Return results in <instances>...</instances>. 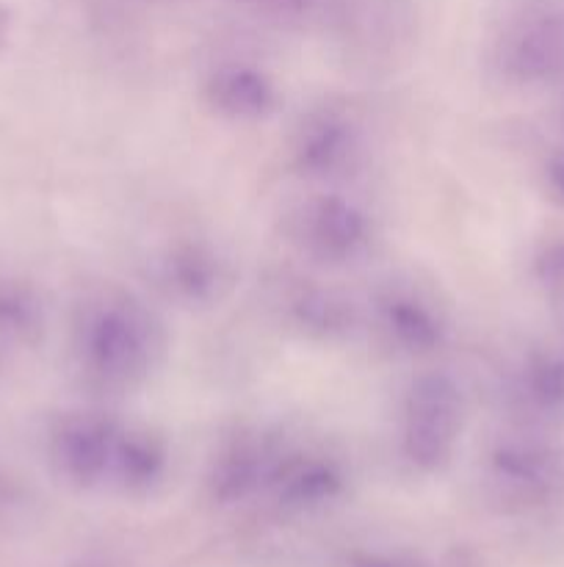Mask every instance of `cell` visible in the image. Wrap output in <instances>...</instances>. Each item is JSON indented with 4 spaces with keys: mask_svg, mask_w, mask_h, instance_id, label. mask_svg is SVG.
Here are the masks:
<instances>
[{
    "mask_svg": "<svg viewBox=\"0 0 564 567\" xmlns=\"http://www.w3.org/2000/svg\"><path fill=\"white\" fill-rule=\"evenodd\" d=\"M545 181L553 197H556L558 203H564V150H556V153L547 158Z\"/></svg>",
    "mask_w": 564,
    "mask_h": 567,
    "instance_id": "18",
    "label": "cell"
},
{
    "mask_svg": "<svg viewBox=\"0 0 564 567\" xmlns=\"http://www.w3.org/2000/svg\"><path fill=\"white\" fill-rule=\"evenodd\" d=\"M282 443L285 441L252 426H243L236 435L224 437L216 457L210 460V498L219 504H236L265 491Z\"/></svg>",
    "mask_w": 564,
    "mask_h": 567,
    "instance_id": "10",
    "label": "cell"
},
{
    "mask_svg": "<svg viewBox=\"0 0 564 567\" xmlns=\"http://www.w3.org/2000/svg\"><path fill=\"white\" fill-rule=\"evenodd\" d=\"M299 175L321 183H341L365 164V136L359 122L341 109H315L299 122L291 142Z\"/></svg>",
    "mask_w": 564,
    "mask_h": 567,
    "instance_id": "6",
    "label": "cell"
},
{
    "mask_svg": "<svg viewBox=\"0 0 564 567\" xmlns=\"http://www.w3.org/2000/svg\"><path fill=\"white\" fill-rule=\"evenodd\" d=\"M370 324L387 349L409 358L431 354L446 343V310L412 282H387L374 293Z\"/></svg>",
    "mask_w": 564,
    "mask_h": 567,
    "instance_id": "8",
    "label": "cell"
},
{
    "mask_svg": "<svg viewBox=\"0 0 564 567\" xmlns=\"http://www.w3.org/2000/svg\"><path fill=\"white\" fill-rule=\"evenodd\" d=\"M487 474L503 504L536 507L564 485V454L536 435L503 437L487 457Z\"/></svg>",
    "mask_w": 564,
    "mask_h": 567,
    "instance_id": "7",
    "label": "cell"
},
{
    "mask_svg": "<svg viewBox=\"0 0 564 567\" xmlns=\"http://www.w3.org/2000/svg\"><path fill=\"white\" fill-rule=\"evenodd\" d=\"M77 369L97 393H130L149 380L166 354L158 316L127 293H105L86 305L75 332Z\"/></svg>",
    "mask_w": 564,
    "mask_h": 567,
    "instance_id": "1",
    "label": "cell"
},
{
    "mask_svg": "<svg viewBox=\"0 0 564 567\" xmlns=\"http://www.w3.org/2000/svg\"><path fill=\"white\" fill-rule=\"evenodd\" d=\"M153 277L171 302L208 308L232 288V264L205 238H182L160 252Z\"/></svg>",
    "mask_w": 564,
    "mask_h": 567,
    "instance_id": "9",
    "label": "cell"
},
{
    "mask_svg": "<svg viewBox=\"0 0 564 567\" xmlns=\"http://www.w3.org/2000/svg\"><path fill=\"white\" fill-rule=\"evenodd\" d=\"M265 491L285 509H313L343 491V468L326 454L302 452L282 443Z\"/></svg>",
    "mask_w": 564,
    "mask_h": 567,
    "instance_id": "11",
    "label": "cell"
},
{
    "mask_svg": "<svg viewBox=\"0 0 564 567\" xmlns=\"http://www.w3.org/2000/svg\"><path fill=\"white\" fill-rule=\"evenodd\" d=\"M208 105L232 122L265 120L276 109V86L260 66L221 64L205 83Z\"/></svg>",
    "mask_w": 564,
    "mask_h": 567,
    "instance_id": "13",
    "label": "cell"
},
{
    "mask_svg": "<svg viewBox=\"0 0 564 567\" xmlns=\"http://www.w3.org/2000/svg\"><path fill=\"white\" fill-rule=\"evenodd\" d=\"M495 66L518 86L564 78V0H547L518 17L498 42Z\"/></svg>",
    "mask_w": 564,
    "mask_h": 567,
    "instance_id": "4",
    "label": "cell"
},
{
    "mask_svg": "<svg viewBox=\"0 0 564 567\" xmlns=\"http://www.w3.org/2000/svg\"><path fill=\"white\" fill-rule=\"evenodd\" d=\"M119 430V419L97 410L61 415L48 437V454L55 474L83 491L108 485Z\"/></svg>",
    "mask_w": 564,
    "mask_h": 567,
    "instance_id": "5",
    "label": "cell"
},
{
    "mask_svg": "<svg viewBox=\"0 0 564 567\" xmlns=\"http://www.w3.org/2000/svg\"><path fill=\"white\" fill-rule=\"evenodd\" d=\"M166 468H169V452L164 437L122 421L108 485L122 493H149L164 480Z\"/></svg>",
    "mask_w": 564,
    "mask_h": 567,
    "instance_id": "15",
    "label": "cell"
},
{
    "mask_svg": "<svg viewBox=\"0 0 564 567\" xmlns=\"http://www.w3.org/2000/svg\"><path fill=\"white\" fill-rule=\"evenodd\" d=\"M512 404L542 424L564 421V349H531L509 380Z\"/></svg>",
    "mask_w": 564,
    "mask_h": 567,
    "instance_id": "12",
    "label": "cell"
},
{
    "mask_svg": "<svg viewBox=\"0 0 564 567\" xmlns=\"http://www.w3.org/2000/svg\"><path fill=\"white\" fill-rule=\"evenodd\" d=\"M359 567H390V565H379V563H374V565H359Z\"/></svg>",
    "mask_w": 564,
    "mask_h": 567,
    "instance_id": "20",
    "label": "cell"
},
{
    "mask_svg": "<svg viewBox=\"0 0 564 567\" xmlns=\"http://www.w3.org/2000/svg\"><path fill=\"white\" fill-rule=\"evenodd\" d=\"M44 332V310L33 288L0 280V349L36 347Z\"/></svg>",
    "mask_w": 564,
    "mask_h": 567,
    "instance_id": "16",
    "label": "cell"
},
{
    "mask_svg": "<svg viewBox=\"0 0 564 567\" xmlns=\"http://www.w3.org/2000/svg\"><path fill=\"white\" fill-rule=\"evenodd\" d=\"M9 28H11L9 9H6V6H0V50H3L6 42H9Z\"/></svg>",
    "mask_w": 564,
    "mask_h": 567,
    "instance_id": "19",
    "label": "cell"
},
{
    "mask_svg": "<svg viewBox=\"0 0 564 567\" xmlns=\"http://www.w3.org/2000/svg\"><path fill=\"white\" fill-rule=\"evenodd\" d=\"M534 277L551 308L564 321V241H547L534 255Z\"/></svg>",
    "mask_w": 564,
    "mask_h": 567,
    "instance_id": "17",
    "label": "cell"
},
{
    "mask_svg": "<svg viewBox=\"0 0 564 567\" xmlns=\"http://www.w3.org/2000/svg\"><path fill=\"white\" fill-rule=\"evenodd\" d=\"M464 426V393L446 371L409 382L398 421V454L418 474H437L453 460Z\"/></svg>",
    "mask_w": 564,
    "mask_h": 567,
    "instance_id": "2",
    "label": "cell"
},
{
    "mask_svg": "<svg viewBox=\"0 0 564 567\" xmlns=\"http://www.w3.org/2000/svg\"><path fill=\"white\" fill-rule=\"evenodd\" d=\"M285 313L299 330L318 341H341L359 324L357 305L346 293L307 280L285 293Z\"/></svg>",
    "mask_w": 564,
    "mask_h": 567,
    "instance_id": "14",
    "label": "cell"
},
{
    "mask_svg": "<svg viewBox=\"0 0 564 567\" xmlns=\"http://www.w3.org/2000/svg\"><path fill=\"white\" fill-rule=\"evenodd\" d=\"M288 238L304 258L324 266H354L374 249L368 210L343 194H313L288 216Z\"/></svg>",
    "mask_w": 564,
    "mask_h": 567,
    "instance_id": "3",
    "label": "cell"
}]
</instances>
